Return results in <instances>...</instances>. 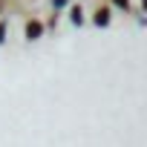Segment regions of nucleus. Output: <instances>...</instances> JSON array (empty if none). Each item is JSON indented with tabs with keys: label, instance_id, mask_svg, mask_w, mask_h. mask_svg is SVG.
Here are the masks:
<instances>
[{
	"label": "nucleus",
	"instance_id": "obj_1",
	"mask_svg": "<svg viewBox=\"0 0 147 147\" xmlns=\"http://www.w3.org/2000/svg\"><path fill=\"white\" fill-rule=\"evenodd\" d=\"M29 3H38V0H0V38L9 32L6 26V15L18 18V15H29Z\"/></svg>",
	"mask_w": 147,
	"mask_h": 147
}]
</instances>
